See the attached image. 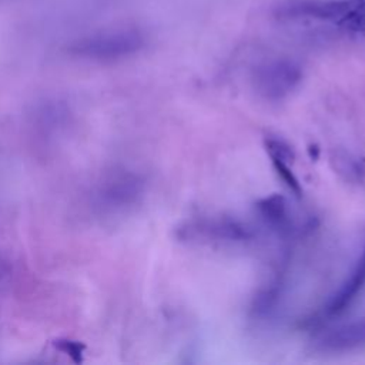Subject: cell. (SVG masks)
I'll use <instances>...</instances> for the list:
<instances>
[{"mask_svg": "<svg viewBox=\"0 0 365 365\" xmlns=\"http://www.w3.org/2000/svg\"><path fill=\"white\" fill-rule=\"evenodd\" d=\"M272 168L275 170L277 175L281 178V181L291 190V192H294L297 197H301L302 194V187L299 184V180L297 178V175L292 173L289 163L281 161V160H271Z\"/></svg>", "mask_w": 365, "mask_h": 365, "instance_id": "obj_12", "label": "cell"}, {"mask_svg": "<svg viewBox=\"0 0 365 365\" xmlns=\"http://www.w3.org/2000/svg\"><path fill=\"white\" fill-rule=\"evenodd\" d=\"M53 346L66 354L67 356H70L76 364H80L83 361V354H84V349L86 346L78 342V341H73V339H56L53 342Z\"/></svg>", "mask_w": 365, "mask_h": 365, "instance_id": "obj_13", "label": "cell"}, {"mask_svg": "<svg viewBox=\"0 0 365 365\" xmlns=\"http://www.w3.org/2000/svg\"><path fill=\"white\" fill-rule=\"evenodd\" d=\"M251 81L259 97L268 101H281L302 81V68L289 58H272L254 68Z\"/></svg>", "mask_w": 365, "mask_h": 365, "instance_id": "obj_5", "label": "cell"}, {"mask_svg": "<svg viewBox=\"0 0 365 365\" xmlns=\"http://www.w3.org/2000/svg\"><path fill=\"white\" fill-rule=\"evenodd\" d=\"M348 0H288L275 7L281 19H314L338 23L355 31H365V11Z\"/></svg>", "mask_w": 365, "mask_h": 365, "instance_id": "obj_3", "label": "cell"}, {"mask_svg": "<svg viewBox=\"0 0 365 365\" xmlns=\"http://www.w3.org/2000/svg\"><path fill=\"white\" fill-rule=\"evenodd\" d=\"M331 164L335 173H338L344 180L349 182L362 181L365 168L356 158L346 154L345 151H334L331 155Z\"/></svg>", "mask_w": 365, "mask_h": 365, "instance_id": "obj_10", "label": "cell"}, {"mask_svg": "<svg viewBox=\"0 0 365 365\" xmlns=\"http://www.w3.org/2000/svg\"><path fill=\"white\" fill-rule=\"evenodd\" d=\"M6 272H7V265H6V262L1 259V257H0V281L3 279V277L6 275Z\"/></svg>", "mask_w": 365, "mask_h": 365, "instance_id": "obj_14", "label": "cell"}, {"mask_svg": "<svg viewBox=\"0 0 365 365\" xmlns=\"http://www.w3.org/2000/svg\"><path fill=\"white\" fill-rule=\"evenodd\" d=\"M36 123L46 130H56L68 120V107L60 101H44L36 111Z\"/></svg>", "mask_w": 365, "mask_h": 365, "instance_id": "obj_9", "label": "cell"}, {"mask_svg": "<svg viewBox=\"0 0 365 365\" xmlns=\"http://www.w3.org/2000/svg\"><path fill=\"white\" fill-rule=\"evenodd\" d=\"M365 287V245L356 255L349 272L339 284V287L329 295L322 308V317L332 318L341 315L351 307Z\"/></svg>", "mask_w": 365, "mask_h": 365, "instance_id": "obj_6", "label": "cell"}, {"mask_svg": "<svg viewBox=\"0 0 365 365\" xmlns=\"http://www.w3.org/2000/svg\"><path fill=\"white\" fill-rule=\"evenodd\" d=\"M145 192V178L133 170L107 173L97 184L93 202L98 214L118 217L138 205Z\"/></svg>", "mask_w": 365, "mask_h": 365, "instance_id": "obj_1", "label": "cell"}, {"mask_svg": "<svg viewBox=\"0 0 365 365\" xmlns=\"http://www.w3.org/2000/svg\"><path fill=\"white\" fill-rule=\"evenodd\" d=\"M255 210L262 222L278 235L285 237L295 230L289 205L284 195L271 194L264 197L255 202Z\"/></svg>", "mask_w": 365, "mask_h": 365, "instance_id": "obj_8", "label": "cell"}, {"mask_svg": "<svg viewBox=\"0 0 365 365\" xmlns=\"http://www.w3.org/2000/svg\"><path fill=\"white\" fill-rule=\"evenodd\" d=\"M264 147L267 154L269 155V158L272 160H281L285 163L292 164V161L295 160V153L292 150V147L284 141L282 138L278 137H265L264 140Z\"/></svg>", "mask_w": 365, "mask_h": 365, "instance_id": "obj_11", "label": "cell"}, {"mask_svg": "<svg viewBox=\"0 0 365 365\" xmlns=\"http://www.w3.org/2000/svg\"><path fill=\"white\" fill-rule=\"evenodd\" d=\"M315 345L325 352H346L365 346V318L332 327L318 335Z\"/></svg>", "mask_w": 365, "mask_h": 365, "instance_id": "obj_7", "label": "cell"}, {"mask_svg": "<svg viewBox=\"0 0 365 365\" xmlns=\"http://www.w3.org/2000/svg\"><path fill=\"white\" fill-rule=\"evenodd\" d=\"M175 235L181 241L200 244H244L255 237L254 230L231 217H200L177 227Z\"/></svg>", "mask_w": 365, "mask_h": 365, "instance_id": "obj_4", "label": "cell"}, {"mask_svg": "<svg viewBox=\"0 0 365 365\" xmlns=\"http://www.w3.org/2000/svg\"><path fill=\"white\" fill-rule=\"evenodd\" d=\"M145 46V36L133 27L100 31L70 44L68 53L87 60L114 61L130 57Z\"/></svg>", "mask_w": 365, "mask_h": 365, "instance_id": "obj_2", "label": "cell"}]
</instances>
